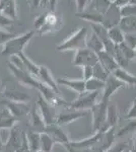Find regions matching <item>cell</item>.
<instances>
[{
	"mask_svg": "<svg viewBox=\"0 0 136 152\" xmlns=\"http://www.w3.org/2000/svg\"><path fill=\"white\" fill-rule=\"evenodd\" d=\"M118 26L124 34H136V16L121 18Z\"/></svg>",
	"mask_w": 136,
	"mask_h": 152,
	"instance_id": "603a6c76",
	"label": "cell"
},
{
	"mask_svg": "<svg viewBox=\"0 0 136 152\" xmlns=\"http://www.w3.org/2000/svg\"><path fill=\"white\" fill-rule=\"evenodd\" d=\"M29 124H31L32 132H36V133H45L46 130V124L44 122L43 118L41 114L37 112V104H34L33 109L29 112Z\"/></svg>",
	"mask_w": 136,
	"mask_h": 152,
	"instance_id": "7c38bea8",
	"label": "cell"
},
{
	"mask_svg": "<svg viewBox=\"0 0 136 152\" xmlns=\"http://www.w3.org/2000/svg\"><path fill=\"white\" fill-rule=\"evenodd\" d=\"M58 85H63L74 90L78 94L85 92V81L83 79H68V78H58L56 79Z\"/></svg>",
	"mask_w": 136,
	"mask_h": 152,
	"instance_id": "ac0fdd59",
	"label": "cell"
},
{
	"mask_svg": "<svg viewBox=\"0 0 136 152\" xmlns=\"http://www.w3.org/2000/svg\"><path fill=\"white\" fill-rule=\"evenodd\" d=\"M17 121H18V119L12 116L7 109H4L0 112V130L12 129L15 126V123Z\"/></svg>",
	"mask_w": 136,
	"mask_h": 152,
	"instance_id": "7402d4cb",
	"label": "cell"
},
{
	"mask_svg": "<svg viewBox=\"0 0 136 152\" xmlns=\"http://www.w3.org/2000/svg\"><path fill=\"white\" fill-rule=\"evenodd\" d=\"M46 15H47V14L42 13V14H40V15H38L36 18L34 24H35V26H36L37 28L40 29V28H43V26L45 24V21H46Z\"/></svg>",
	"mask_w": 136,
	"mask_h": 152,
	"instance_id": "b9f144b4",
	"label": "cell"
},
{
	"mask_svg": "<svg viewBox=\"0 0 136 152\" xmlns=\"http://www.w3.org/2000/svg\"><path fill=\"white\" fill-rule=\"evenodd\" d=\"M12 23H13L12 19L6 18V16H4L3 14L0 13V28L4 29V28H8V26H11Z\"/></svg>",
	"mask_w": 136,
	"mask_h": 152,
	"instance_id": "60d3db41",
	"label": "cell"
},
{
	"mask_svg": "<svg viewBox=\"0 0 136 152\" xmlns=\"http://www.w3.org/2000/svg\"><path fill=\"white\" fill-rule=\"evenodd\" d=\"M130 152H136V132L132 139V147H131V149H130Z\"/></svg>",
	"mask_w": 136,
	"mask_h": 152,
	"instance_id": "f6af8a7d",
	"label": "cell"
},
{
	"mask_svg": "<svg viewBox=\"0 0 136 152\" xmlns=\"http://www.w3.org/2000/svg\"><path fill=\"white\" fill-rule=\"evenodd\" d=\"M90 1H87V0H78L76 1V8H77V13H80V12L85 11V8L88 6V3Z\"/></svg>",
	"mask_w": 136,
	"mask_h": 152,
	"instance_id": "ee69618b",
	"label": "cell"
},
{
	"mask_svg": "<svg viewBox=\"0 0 136 152\" xmlns=\"http://www.w3.org/2000/svg\"><path fill=\"white\" fill-rule=\"evenodd\" d=\"M3 96L5 97V99L10 100V102H24V104H28L29 100L31 99V96L21 92L16 89H9V88H6L3 91Z\"/></svg>",
	"mask_w": 136,
	"mask_h": 152,
	"instance_id": "d6986e66",
	"label": "cell"
},
{
	"mask_svg": "<svg viewBox=\"0 0 136 152\" xmlns=\"http://www.w3.org/2000/svg\"><path fill=\"white\" fill-rule=\"evenodd\" d=\"M55 144L53 139L47 133L41 134V150L43 152H51Z\"/></svg>",
	"mask_w": 136,
	"mask_h": 152,
	"instance_id": "1f68e13d",
	"label": "cell"
},
{
	"mask_svg": "<svg viewBox=\"0 0 136 152\" xmlns=\"http://www.w3.org/2000/svg\"><path fill=\"white\" fill-rule=\"evenodd\" d=\"M127 120H136V99L133 102L132 105L130 107L129 111L127 113V116H126Z\"/></svg>",
	"mask_w": 136,
	"mask_h": 152,
	"instance_id": "7bdbcfd3",
	"label": "cell"
},
{
	"mask_svg": "<svg viewBox=\"0 0 136 152\" xmlns=\"http://www.w3.org/2000/svg\"><path fill=\"white\" fill-rule=\"evenodd\" d=\"M29 148L31 152H38L41 150V134L36 132H29L26 134Z\"/></svg>",
	"mask_w": 136,
	"mask_h": 152,
	"instance_id": "484cf974",
	"label": "cell"
},
{
	"mask_svg": "<svg viewBox=\"0 0 136 152\" xmlns=\"http://www.w3.org/2000/svg\"><path fill=\"white\" fill-rule=\"evenodd\" d=\"M45 133L48 134L49 136L53 139L55 143L62 144V145H64V146L70 143L68 136L65 134L64 130L61 128V126H59V125H57V124H53V125H50V126H47L46 130H45Z\"/></svg>",
	"mask_w": 136,
	"mask_h": 152,
	"instance_id": "30bf717a",
	"label": "cell"
},
{
	"mask_svg": "<svg viewBox=\"0 0 136 152\" xmlns=\"http://www.w3.org/2000/svg\"><path fill=\"white\" fill-rule=\"evenodd\" d=\"M112 75L115 76L120 81L125 83L126 85H136V76L129 73L124 68H118Z\"/></svg>",
	"mask_w": 136,
	"mask_h": 152,
	"instance_id": "cb8c5ba5",
	"label": "cell"
},
{
	"mask_svg": "<svg viewBox=\"0 0 136 152\" xmlns=\"http://www.w3.org/2000/svg\"><path fill=\"white\" fill-rule=\"evenodd\" d=\"M126 86H127V85H126L125 83L120 81V80L117 79L115 76L111 74L107 79V81H106L105 88H104V90H103L102 100L109 102V100H110V97L112 96L116 91H118V90L122 89V88H124Z\"/></svg>",
	"mask_w": 136,
	"mask_h": 152,
	"instance_id": "ba28073f",
	"label": "cell"
},
{
	"mask_svg": "<svg viewBox=\"0 0 136 152\" xmlns=\"http://www.w3.org/2000/svg\"><path fill=\"white\" fill-rule=\"evenodd\" d=\"M37 107L40 109V114L45 122L46 126H50L56 123L57 116H56V110L55 107L49 104L47 100L44 99V96L41 94H39L38 102H36Z\"/></svg>",
	"mask_w": 136,
	"mask_h": 152,
	"instance_id": "8992f818",
	"label": "cell"
},
{
	"mask_svg": "<svg viewBox=\"0 0 136 152\" xmlns=\"http://www.w3.org/2000/svg\"><path fill=\"white\" fill-rule=\"evenodd\" d=\"M38 80L44 84H46L47 86H49L50 88L54 90L56 94H60V90H59V85L55 79L53 78L51 72L49 71L48 68L46 66L41 65L40 66V73H39V77Z\"/></svg>",
	"mask_w": 136,
	"mask_h": 152,
	"instance_id": "2e32d148",
	"label": "cell"
},
{
	"mask_svg": "<svg viewBox=\"0 0 136 152\" xmlns=\"http://www.w3.org/2000/svg\"><path fill=\"white\" fill-rule=\"evenodd\" d=\"M121 18H126V16H136V4L132 3L131 1L128 2L125 6L120 8Z\"/></svg>",
	"mask_w": 136,
	"mask_h": 152,
	"instance_id": "e575fe53",
	"label": "cell"
},
{
	"mask_svg": "<svg viewBox=\"0 0 136 152\" xmlns=\"http://www.w3.org/2000/svg\"><path fill=\"white\" fill-rule=\"evenodd\" d=\"M61 26H62V20L58 16H56L55 13L50 12V13H47L45 24L43 26V28L39 29L38 33L39 35L43 36L46 35V34L59 31L61 28Z\"/></svg>",
	"mask_w": 136,
	"mask_h": 152,
	"instance_id": "9c48e42d",
	"label": "cell"
},
{
	"mask_svg": "<svg viewBox=\"0 0 136 152\" xmlns=\"http://www.w3.org/2000/svg\"><path fill=\"white\" fill-rule=\"evenodd\" d=\"M87 41V28L81 26L77 31H73L68 38H66L62 43L56 47L58 52H66V51H78L86 48Z\"/></svg>",
	"mask_w": 136,
	"mask_h": 152,
	"instance_id": "6da1fadb",
	"label": "cell"
},
{
	"mask_svg": "<svg viewBox=\"0 0 136 152\" xmlns=\"http://www.w3.org/2000/svg\"><path fill=\"white\" fill-rule=\"evenodd\" d=\"M82 75H83V78L82 79L85 81H87L90 80V78L93 77V67L91 66H85V67L82 68Z\"/></svg>",
	"mask_w": 136,
	"mask_h": 152,
	"instance_id": "ab89813d",
	"label": "cell"
},
{
	"mask_svg": "<svg viewBox=\"0 0 136 152\" xmlns=\"http://www.w3.org/2000/svg\"><path fill=\"white\" fill-rule=\"evenodd\" d=\"M13 38H15L14 34L8 33V31H5L4 29L0 28V45H4Z\"/></svg>",
	"mask_w": 136,
	"mask_h": 152,
	"instance_id": "f35d334b",
	"label": "cell"
},
{
	"mask_svg": "<svg viewBox=\"0 0 136 152\" xmlns=\"http://www.w3.org/2000/svg\"><path fill=\"white\" fill-rule=\"evenodd\" d=\"M1 104H5L6 109L10 112V114L13 117H15L16 119H19L21 117L26 116L29 115V107L28 104H24V102H13L10 100H3V102Z\"/></svg>",
	"mask_w": 136,
	"mask_h": 152,
	"instance_id": "8fae6325",
	"label": "cell"
},
{
	"mask_svg": "<svg viewBox=\"0 0 136 152\" xmlns=\"http://www.w3.org/2000/svg\"><path fill=\"white\" fill-rule=\"evenodd\" d=\"M125 152H130V150H127V151H125Z\"/></svg>",
	"mask_w": 136,
	"mask_h": 152,
	"instance_id": "7dc6e473",
	"label": "cell"
},
{
	"mask_svg": "<svg viewBox=\"0 0 136 152\" xmlns=\"http://www.w3.org/2000/svg\"><path fill=\"white\" fill-rule=\"evenodd\" d=\"M99 91L90 92L85 91L83 94H78L77 99H75L72 102H69L68 107L69 110H74V111H82L87 112L88 110H91L96 105V99L99 96Z\"/></svg>",
	"mask_w": 136,
	"mask_h": 152,
	"instance_id": "277c9868",
	"label": "cell"
},
{
	"mask_svg": "<svg viewBox=\"0 0 136 152\" xmlns=\"http://www.w3.org/2000/svg\"><path fill=\"white\" fill-rule=\"evenodd\" d=\"M106 82L102 81V80H99L96 78L93 77L90 80L85 81V90L86 91L95 92V91H102L105 88Z\"/></svg>",
	"mask_w": 136,
	"mask_h": 152,
	"instance_id": "f546056e",
	"label": "cell"
},
{
	"mask_svg": "<svg viewBox=\"0 0 136 152\" xmlns=\"http://www.w3.org/2000/svg\"><path fill=\"white\" fill-rule=\"evenodd\" d=\"M35 35L34 31H29L28 33L24 34L21 36L15 37L11 39L6 44L3 45V50H2V55L12 57V56H18L21 53H23L26 45L32 40V38Z\"/></svg>",
	"mask_w": 136,
	"mask_h": 152,
	"instance_id": "7a4b0ae2",
	"label": "cell"
},
{
	"mask_svg": "<svg viewBox=\"0 0 136 152\" xmlns=\"http://www.w3.org/2000/svg\"><path fill=\"white\" fill-rule=\"evenodd\" d=\"M119 120V113L116 104H110L108 105V112H107V126L108 128H116Z\"/></svg>",
	"mask_w": 136,
	"mask_h": 152,
	"instance_id": "d4e9b609",
	"label": "cell"
},
{
	"mask_svg": "<svg viewBox=\"0 0 136 152\" xmlns=\"http://www.w3.org/2000/svg\"><path fill=\"white\" fill-rule=\"evenodd\" d=\"M120 19H121L120 9L114 5V3L112 1V4H111L110 8L108 9V11L106 12L105 15H104L103 24L109 29V28H113V26H117L120 23Z\"/></svg>",
	"mask_w": 136,
	"mask_h": 152,
	"instance_id": "4fadbf2b",
	"label": "cell"
},
{
	"mask_svg": "<svg viewBox=\"0 0 136 152\" xmlns=\"http://www.w3.org/2000/svg\"><path fill=\"white\" fill-rule=\"evenodd\" d=\"M134 59L136 60V49H135V58H134Z\"/></svg>",
	"mask_w": 136,
	"mask_h": 152,
	"instance_id": "bcb514c9",
	"label": "cell"
},
{
	"mask_svg": "<svg viewBox=\"0 0 136 152\" xmlns=\"http://www.w3.org/2000/svg\"><path fill=\"white\" fill-rule=\"evenodd\" d=\"M96 55H98V57H99V63L103 66L104 69L107 71L110 75L113 74L118 68H120L113 56H111L110 54L106 52L105 50L100 52L99 54H96Z\"/></svg>",
	"mask_w": 136,
	"mask_h": 152,
	"instance_id": "5bb4252c",
	"label": "cell"
},
{
	"mask_svg": "<svg viewBox=\"0 0 136 152\" xmlns=\"http://www.w3.org/2000/svg\"><path fill=\"white\" fill-rule=\"evenodd\" d=\"M110 74L103 68V66L98 63L96 66H93V77L96 78L99 80H102V81L106 82L107 79L109 78Z\"/></svg>",
	"mask_w": 136,
	"mask_h": 152,
	"instance_id": "836d02e7",
	"label": "cell"
},
{
	"mask_svg": "<svg viewBox=\"0 0 136 152\" xmlns=\"http://www.w3.org/2000/svg\"><path fill=\"white\" fill-rule=\"evenodd\" d=\"M86 48H88L90 50L95 52L96 54H99L100 52L105 50L103 42L99 39V37L96 36L95 33H93L90 38H87V41H86Z\"/></svg>",
	"mask_w": 136,
	"mask_h": 152,
	"instance_id": "4316f807",
	"label": "cell"
},
{
	"mask_svg": "<svg viewBox=\"0 0 136 152\" xmlns=\"http://www.w3.org/2000/svg\"><path fill=\"white\" fill-rule=\"evenodd\" d=\"M91 28H93V33H95L96 36L99 37L101 41L103 42V44L106 41L109 40V36H108V28H106L104 24L101 23H91L90 24Z\"/></svg>",
	"mask_w": 136,
	"mask_h": 152,
	"instance_id": "4dcf8cb0",
	"label": "cell"
},
{
	"mask_svg": "<svg viewBox=\"0 0 136 152\" xmlns=\"http://www.w3.org/2000/svg\"><path fill=\"white\" fill-rule=\"evenodd\" d=\"M119 48H120L121 52L123 53V55H124V57L127 59L128 61H130L135 58V50H133V49H131L130 47H128L125 43L119 45Z\"/></svg>",
	"mask_w": 136,
	"mask_h": 152,
	"instance_id": "d590c367",
	"label": "cell"
},
{
	"mask_svg": "<svg viewBox=\"0 0 136 152\" xmlns=\"http://www.w3.org/2000/svg\"><path fill=\"white\" fill-rule=\"evenodd\" d=\"M103 132H96L93 135V136L88 137L86 139H82L79 141H75V142H70L69 145L75 149H90L93 148L98 145V143L100 142L101 138H102Z\"/></svg>",
	"mask_w": 136,
	"mask_h": 152,
	"instance_id": "9a60e30c",
	"label": "cell"
},
{
	"mask_svg": "<svg viewBox=\"0 0 136 152\" xmlns=\"http://www.w3.org/2000/svg\"><path fill=\"white\" fill-rule=\"evenodd\" d=\"M108 36L110 41H112L115 45H121L124 43L125 40V34L122 31L119 26H113V28L108 29Z\"/></svg>",
	"mask_w": 136,
	"mask_h": 152,
	"instance_id": "83f0119b",
	"label": "cell"
},
{
	"mask_svg": "<svg viewBox=\"0 0 136 152\" xmlns=\"http://www.w3.org/2000/svg\"><path fill=\"white\" fill-rule=\"evenodd\" d=\"M18 56L21 57V60H23V62H24V66H26V70H28V72L29 73V74L33 75L35 78H37V79H38L39 73H40V66L36 65L35 63L32 62V61L29 60V59L26 57V56L24 55V53H21Z\"/></svg>",
	"mask_w": 136,
	"mask_h": 152,
	"instance_id": "f1b7e54d",
	"label": "cell"
},
{
	"mask_svg": "<svg viewBox=\"0 0 136 152\" xmlns=\"http://www.w3.org/2000/svg\"><path fill=\"white\" fill-rule=\"evenodd\" d=\"M124 43L128 47L135 50L136 49V34H125Z\"/></svg>",
	"mask_w": 136,
	"mask_h": 152,
	"instance_id": "74e56055",
	"label": "cell"
},
{
	"mask_svg": "<svg viewBox=\"0 0 136 152\" xmlns=\"http://www.w3.org/2000/svg\"><path fill=\"white\" fill-rule=\"evenodd\" d=\"M99 63V57L98 55L90 50L88 48L81 49V50L76 51L74 59L72 61V64L74 66L78 67H85V66H96Z\"/></svg>",
	"mask_w": 136,
	"mask_h": 152,
	"instance_id": "5b68a950",
	"label": "cell"
},
{
	"mask_svg": "<svg viewBox=\"0 0 136 152\" xmlns=\"http://www.w3.org/2000/svg\"><path fill=\"white\" fill-rule=\"evenodd\" d=\"M77 18H79L83 20H86L88 23H101L103 24L104 23V14L100 13L98 11L95 10H85L83 12H80V13H76L75 14Z\"/></svg>",
	"mask_w": 136,
	"mask_h": 152,
	"instance_id": "44dd1931",
	"label": "cell"
},
{
	"mask_svg": "<svg viewBox=\"0 0 136 152\" xmlns=\"http://www.w3.org/2000/svg\"><path fill=\"white\" fill-rule=\"evenodd\" d=\"M87 115V112H82V111H70L66 113H61L57 116L56 123L59 126H62V125H67L70 124L72 122L76 121V120L80 119L82 117H85Z\"/></svg>",
	"mask_w": 136,
	"mask_h": 152,
	"instance_id": "e0dca14e",
	"label": "cell"
},
{
	"mask_svg": "<svg viewBox=\"0 0 136 152\" xmlns=\"http://www.w3.org/2000/svg\"><path fill=\"white\" fill-rule=\"evenodd\" d=\"M0 13L14 20L16 18L15 1H13V0H2V1H0Z\"/></svg>",
	"mask_w": 136,
	"mask_h": 152,
	"instance_id": "ffe728a7",
	"label": "cell"
},
{
	"mask_svg": "<svg viewBox=\"0 0 136 152\" xmlns=\"http://www.w3.org/2000/svg\"><path fill=\"white\" fill-rule=\"evenodd\" d=\"M127 125L121 127V129L116 134V137H122L126 134L133 133L136 130V120H127Z\"/></svg>",
	"mask_w": 136,
	"mask_h": 152,
	"instance_id": "d6a6232c",
	"label": "cell"
},
{
	"mask_svg": "<svg viewBox=\"0 0 136 152\" xmlns=\"http://www.w3.org/2000/svg\"><path fill=\"white\" fill-rule=\"evenodd\" d=\"M7 66H8L10 72L14 75V77L21 82V84L39 90L41 82L39 81L37 78H35L33 75L29 74V73L26 72V71H24V70H21V69H18V68H16L15 66L13 64H11L10 62L7 64Z\"/></svg>",
	"mask_w": 136,
	"mask_h": 152,
	"instance_id": "52a82bcc",
	"label": "cell"
},
{
	"mask_svg": "<svg viewBox=\"0 0 136 152\" xmlns=\"http://www.w3.org/2000/svg\"><path fill=\"white\" fill-rule=\"evenodd\" d=\"M109 102L102 100L96 102L95 107L90 110L93 113V133L96 132H107L110 128L107 126V112H108Z\"/></svg>",
	"mask_w": 136,
	"mask_h": 152,
	"instance_id": "3957f363",
	"label": "cell"
},
{
	"mask_svg": "<svg viewBox=\"0 0 136 152\" xmlns=\"http://www.w3.org/2000/svg\"><path fill=\"white\" fill-rule=\"evenodd\" d=\"M127 150H129L128 144L124 143V142H119V143L113 144L106 152H125Z\"/></svg>",
	"mask_w": 136,
	"mask_h": 152,
	"instance_id": "8d00e7d4",
	"label": "cell"
}]
</instances>
